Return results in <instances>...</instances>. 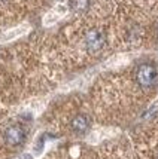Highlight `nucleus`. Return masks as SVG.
<instances>
[{
  "mask_svg": "<svg viewBox=\"0 0 158 159\" xmlns=\"http://www.w3.org/2000/svg\"><path fill=\"white\" fill-rule=\"evenodd\" d=\"M72 129L75 132H79V134H82V132H87L89 128V118L87 115H78L75 118L72 119Z\"/></svg>",
  "mask_w": 158,
  "mask_h": 159,
  "instance_id": "4",
  "label": "nucleus"
},
{
  "mask_svg": "<svg viewBox=\"0 0 158 159\" xmlns=\"http://www.w3.org/2000/svg\"><path fill=\"white\" fill-rule=\"evenodd\" d=\"M136 80L143 88H151L158 80V70L151 62L140 64L136 70Z\"/></svg>",
  "mask_w": 158,
  "mask_h": 159,
  "instance_id": "1",
  "label": "nucleus"
},
{
  "mask_svg": "<svg viewBox=\"0 0 158 159\" xmlns=\"http://www.w3.org/2000/svg\"><path fill=\"white\" fill-rule=\"evenodd\" d=\"M89 5V0H72L70 2V6L72 9H75V11H85Z\"/></svg>",
  "mask_w": 158,
  "mask_h": 159,
  "instance_id": "5",
  "label": "nucleus"
},
{
  "mask_svg": "<svg viewBox=\"0 0 158 159\" xmlns=\"http://www.w3.org/2000/svg\"><path fill=\"white\" fill-rule=\"evenodd\" d=\"M24 158H26V159H31V156H30V155H26Z\"/></svg>",
  "mask_w": 158,
  "mask_h": 159,
  "instance_id": "6",
  "label": "nucleus"
},
{
  "mask_svg": "<svg viewBox=\"0 0 158 159\" xmlns=\"http://www.w3.org/2000/svg\"><path fill=\"white\" fill-rule=\"evenodd\" d=\"M157 34H158V25H157Z\"/></svg>",
  "mask_w": 158,
  "mask_h": 159,
  "instance_id": "8",
  "label": "nucleus"
},
{
  "mask_svg": "<svg viewBox=\"0 0 158 159\" xmlns=\"http://www.w3.org/2000/svg\"><path fill=\"white\" fill-rule=\"evenodd\" d=\"M24 139H26V132L18 125L9 126L5 131V141L9 146H20L24 141Z\"/></svg>",
  "mask_w": 158,
  "mask_h": 159,
  "instance_id": "3",
  "label": "nucleus"
},
{
  "mask_svg": "<svg viewBox=\"0 0 158 159\" xmlns=\"http://www.w3.org/2000/svg\"><path fill=\"white\" fill-rule=\"evenodd\" d=\"M157 159H158V156H157Z\"/></svg>",
  "mask_w": 158,
  "mask_h": 159,
  "instance_id": "9",
  "label": "nucleus"
},
{
  "mask_svg": "<svg viewBox=\"0 0 158 159\" xmlns=\"http://www.w3.org/2000/svg\"><path fill=\"white\" fill-rule=\"evenodd\" d=\"M3 2H6V0H0V3H3Z\"/></svg>",
  "mask_w": 158,
  "mask_h": 159,
  "instance_id": "7",
  "label": "nucleus"
},
{
  "mask_svg": "<svg viewBox=\"0 0 158 159\" xmlns=\"http://www.w3.org/2000/svg\"><path fill=\"white\" fill-rule=\"evenodd\" d=\"M104 34L100 30H89L85 34V46L89 52H97L104 46Z\"/></svg>",
  "mask_w": 158,
  "mask_h": 159,
  "instance_id": "2",
  "label": "nucleus"
}]
</instances>
